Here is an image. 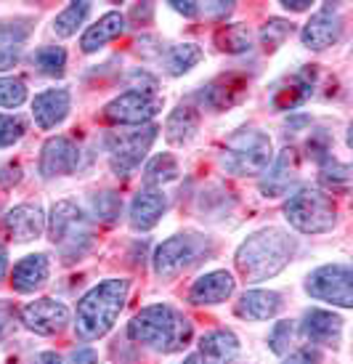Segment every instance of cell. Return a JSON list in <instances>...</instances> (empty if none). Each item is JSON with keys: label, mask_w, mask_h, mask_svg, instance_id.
Returning <instances> with one entry per match:
<instances>
[{"label": "cell", "mask_w": 353, "mask_h": 364, "mask_svg": "<svg viewBox=\"0 0 353 364\" xmlns=\"http://www.w3.org/2000/svg\"><path fill=\"white\" fill-rule=\"evenodd\" d=\"M48 277H50L48 255L35 253V255L21 258V261L13 266V272H11V284H13L16 293H35V290L45 287Z\"/></svg>", "instance_id": "20"}, {"label": "cell", "mask_w": 353, "mask_h": 364, "mask_svg": "<svg viewBox=\"0 0 353 364\" xmlns=\"http://www.w3.org/2000/svg\"><path fill=\"white\" fill-rule=\"evenodd\" d=\"M282 6L287 11H308L311 9V0H282Z\"/></svg>", "instance_id": "46"}, {"label": "cell", "mask_w": 353, "mask_h": 364, "mask_svg": "<svg viewBox=\"0 0 353 364\" xmlns=\"http://www.w3.org/2000/svg\"><path fill=\"white\" fill-rule=\"evenodd\" d=\"M298 173H300V154H298V149L287 146V149L276 154L273 165H268L263 171V197H282V194H287L293 189V183L298 181Z\"/></svg>", "instance_id": "13"}, {"label": "cell", "mask_w": 353, "mask_h": 364, "mask_svg": "<svg viewBox=\"0 0 353 364\" xmlns=\"http://www.w3.org/2000/svg\"><path fill=\"white\" fill-rule=\"evenodd\" d=\"M27 99V85L21 77H0V107L16 109Z\"/></svg>", "instance_id": "34"}, {"label": "cell", "mask_w": 353, "mask_h": 364, "mask_svg": "<svg viewBox=\"0 0 353 364\" xmlns=\"http://www.w3.org/2000/svg\"><path fill=\"white\" fill-rule=\"evenodd\" d=\"M120 210H122V203L114 192H101L93 197V218L96 221L112 223L120 215Z\"/></svg>", "instance_id": "36"}, {"label": "cell", "mask_w": 353, "mask_h": 364, "mask_svg": "<svg viewBox=\"0 0 353 364\" xmlns=\"http://www.w3.org/2000/svg\"><path fill=\"white\" fill-rule=\"evenodd\" d=\"M80 165V149L77 144L67 139V136H53L43 144L40 152V173L45 178H56V176H70L77 171Z\"/></svg>", "instance_id": "14"}, {"label": "cell", "mask_w": 353, "mask_h": 364, "mask_svg": "<svg viewBox=\"0 0 353 364\" xmlns=\"http://www.w3.org/2000/svg\"><path fill=\"white\" fill-rule=\"evenodd\" d=\"M207 364H210V362H207Z\"/></svg>", "instance_id": "50"}, {"label": "cell", "mask_w": 353, "mask_h": 364, "mask_svg": "<svg viewBox=\"0 0 353 364\" xmlns=\"http://www.w3.org/2000/svg\"><path fill=\"white\" fill-rule=\"evenodd\" d=\"M200 351L210 364H226L239 354V338L232 330H210L202 335Z\"/></svg>", "instance_id": "25"}, {"label": "cell", "mask_w": 353, "mask_h": 364, "mask_svg": "<svg viewBox=\"0 0 353 364\" xmlns=\"http://www.w3.org/2000/svg\"><path fill=\"white\" fill-rule=\"evenodd\" d=\"M178 160L173 157V154H157L154 160L146 165V171H143V183L151 186V189H157L162 183H170L178 178Z\"/></svg>", "instance_id": "28"}, {"label": "cell", "mask_w": 353, "mask_h": 364, "mask_svg": "<svg viewBox=\"0 0 353 364\" xmlns=\"http://www.w3.org/2000/svg\"><path fill=\"white\" fill-rule=\"evenodd\" d=\"M237 316L247 322H266L282 311V295L273 290H247L234 306Z\"/></svg>", "instance_id": "21"}, {"label": "cell", "mask_w": 353, "mask_h": 364, "mask_svg": "<svg viewBox=\"0 0 353 364\" xmlns=\"http://www.w3.org/2000/svg\"><path fill=\"white\" fill-rule=\"evenodd\" d=\"M183 364H197V356H189V359H186Z\"/></svg>", "instance_id": "49"}, {"label": "cell", "mask_w": 353, "mask_h": 364, "mask_svg": "<svg viewBox=\"0 0 353 364\" xmlns=\"http://www.w3.org/2000/svg\"><path fill=\"white\" fill-rule=\"evenodd\" d=\"M215 43H218L221 51L242 53V51H250L252 35L247 30V24H226V27H221V30L215 32Z\"/></svg>", "instance_id": "31"}, {"label": "cell", "mask_w": 353, "mask_h": 364, "mask_svg": "<svg viewBox=\"0 0 353 364\" xmlns=\"http://www.w3.org/2000/svg\"><path fill=\"white\" fill-rule=\"evenodd\" d=\"M271 136L261 128H242L223 146L221 165L232 176H261L271 162Z\"/></svg>", "instance_id": "6"}, {"label": "cell", "mask_w": 353, "mask_h": 364, "mask_svg": "<svg viewBox=\"0 0 353 364\" xmlns=\"http://www.w3.org/2000/svg\"><path fill=\"white\" fill-rule=\"evenodd\" d=\"M35 364H61V359L53 351H43L38 359H35Z\"/></svg>", "instance_id": "47"}, {"label": "cell", "mask_w": 353, "mask_h": 364, "mask_svg": "<svg viewBox=\"0 0 353 364\" xmlns=\"http://www.w3.org/2000/svg\"><path fill=\"white\" fill-rule=\"evenodd\" d=\"M72 109V96L67 88H48L32 99V117L40 131H50L67 120Z\"/></svg>", "instance_id": "15"}, {"label": "cell", "mask_w": 353, "mask_h": 364, "mask_svg": "<svg viewBox=\"0 0 353 364\" xmlns=\"http://www.w3.org/2000/svg\"><path fill=\"white\" fill-rule=\"evenodd\" d=\"M313 91V80H311V72H298L293 75L290 80H284L276 93H273V107H279V109H295V107H300Z\"/></svg>", "instance_id": "26"}, {"label": "cell", "mask_w": 353, "mask_h": 364, "mask_svg": "<svg viewBox=\"0 0 353 364\" xmlns=\"http://www.w3.org/2000/svg\"><path fill=\"white\" fill-rule=\"evenodd\" d=\"M162 109V96L149 88H133L120 93L104 107V117L114 125H146Z\"/></svg>", "instance_id": "10"}, {"label": "cell", "mask_w": 353, "mask_h": 364, "mask_svg": "<svg viewBox=\"0 0 353 364\" xmlns=\"http://www.w3.org/2000/svg\"><path fill=\"white\" fill-rule=\"evenodd\" d=\"M234 277L229 272H210L202 274L200 279H194L192 290H189V301L197 306H215L229 301L234 295Z\"/></svg>", "instance_id": "19"}, {"label": "cell", "mask_w": 353, "mask_h": 364, "mask_svg": "<svg viewBox=\"0 0 353 364\" xmlns=\"http://www.w3.org/2000/svg\"><path fill=\"white\" fill-rule=\"evenodd\" d=\"M200 128V112L192 104H178L175 109L168 114V122H165V139L173 144V146H183L194 139V133Z\"/></svg>", "instance_id": "24"}, {"label": "cell", "mask_w": 353, "mask_h": 364, "mask_svg": "<svg viewBox=\"0 0 353 364\" xmlns=\"http://www.w3.org/2000/svg\"><path fill=\"white\" fill-rule=\"evenodd\" d=\"M6 232L16 242H32L45 232V213L40 205H16L6 213Z\"/></svg>", "instance_id": "18"}, {"label": "cell", "mask_w": 353, "mask_h": 364, "mask_svg": "<svg viewBox=\"0 0 353 364\" xmlns=\"http://www.w3.org/2000/svg\"><path fill=\"white\" fill-rule=\"evenodd\" d=\"M295 322L290 319H284V322H276L273 324L271 335H268V348H271L273 354H287L290 351V346H293V338H295Z\"/></svg>", "instance_id": "38"}, {"label": "cell", "mask_w": 353, "mask_h": 364, "mask_svg": "<svg viewBox=\"0 0 353 364\" xmlns=\"http://www.w3.org/2000/svg\"><path fill=\"white\" fill-rule=\"evenodd\" d=\"M340 38H343V16H340V9L332 3H324L300 30L303 46L311 51H324V48L335 46Z\"/></svg>", "instance_id": "11"}, {"label": "cell", "mask_w": 353, "mask_h": 364, "mask_svg": "<svg viewBox=\"0 0 353 364\" xmlns=\"http://www.w3.org/2000/svg\"><path fill=\"white\" fill-rule=\"evenodd\" d=\"M32 64L48 77H61L64 67H67V51L61 46H40L32 53Z\"/></svg>", "instance_id": "30"}, {"label": "cell", "mask_w": 353, "mask_h": 364, "mask_svg": "<svg viewBox=\"0 0 353 364\" xmlns=\"http://www.w3.org/2000/svg\"><path fill=\"white\" fill-rule=\"evenodd\" d=\"M168 210V197L162 194V189H151V186H143L141 192L133 197L131 210H128V221L136 232H149L154 229L160 218Z\"/></svg>", "instance_id": "17"}, {"label": "cell", "mask_w": 353, "mask_h": 364, "mask_svg": "<svg viewBox=\"0 0 353 364\" xmlns=\"http://www.w3.org/2000/svg\"><path fill=\"white\" fill-rule=\"evenodd\" d=\"M212 253H215V245L210 237L194 232L175 234L154 250V272L162 279H173L181 272H189L197 263L210 261Z\"/></svg>", "instance_id": "7"}, {"label": "cell", "mask_w": 353, "mask_h": 364, "mask_svg": "<svg viewBox=\"0 0 353 364\" xmlns=\"http://www.w3.org/2000/svg\"><path fill=\"white\" fill-rule=\"evenodd\" d=\"M21 56V46H0V72L11 70Z\"/></svg>", "instance_id": "40"}, {"label": "cell", "mask_w": 353, "mask_h": 364, "mask_svg": "<svg viewBox=\"0 0 353 364\" xmlns=\"http://www.w3.org/2000/svg\"><path fill=\"white\" fill-rule=\"evenodd\" d=\"M293 21H284V19H268L261 27V43L266 51H276L290 35H293Z\"/></svg>", "instance_id": "33"}, {"label": "cell", "mask_w": 353, "mask_h": 364, "mask_svg": "<svg viewBox=\"0 0 353 364\" xmlns=\"http://www.w3.org/2000/svg\"><path fill=\"white\" fill-rule=\"evenodd\" d=\"M282 364H322V351L316 346H303L287 356Z\"/></svg>", "instance_id": "39"}, {"label": "cell", "mask_w": 353, "mask_h": 364, "mask_svg": "<svg viewBox=\"0 0 353 364\" xmlns=\"http://www.w3.org/2000/svg\"><path fill=\"white\" fill-rule=\"evenodd\" d=\"M70 309L61 301L53 298H40V301H32L21 309V322L27 330L38 335H56L61 333L67 324H70Z\"/></svg>", "instance_id": "12"}, {"label": "cell", "mask_w": 353, "mask_h": 364, "mask_svg": "<svg viewBox=\"0 0 353 364\" xmlns=\"http://www.w3.org/2000/svg\"><path fill=\"white\" fill-rule=\"evenodd\" d=\"M322 183L332 192H348L351 186V168L345 162H337L335 157H324L322 160Z\"/></svg>", "instance_id": "32"}, {"label": "cell", "mask_w": 353, "mask_h": 364, "mask_svg": "<svg viewBox=\"0 0 353 364\" xmlns=\"http://www.w3.org/2000/svg\"><path fill=\"white\" fill-rule=\"evenodd\" d=\"M287 223L303 234H324L337 226V205L327 192L303 186L284 203Z\"/></svg>", "instance_id": "5"}, {"label": "cell", "mask_w": 353, "mask_h": 364, "mask_svg": "<svg viewBox=\"0 0 353 364\" xmlns=\"http://www.w3.org/2000/svg\"><path fill=\"white\" fill-rule=\"evenodd\" d=\"M305 293L324 301V304L340 306V309H351L353 306V274L351 266L345 263H330L311 272L305 279Z\"/></svg>", "instance_id": "9"}, {"label": "cell", "mask_w": 353, "mask_h": 364, "mask_svg": "<svg viewBox=\"0 0 353 364\" xmlns=\"http://www.w3.org/2000/svg\"><path fill=\"white\" fill-rule=\"evenodd\" d=\"M151 14H154V6H151V3H143V6H133V11H131V16L136 21L151 19Z\"/></svg>", "instance_id": "44"}, {"label": "cell", "mask_w": 353, "mask_h": 364, "mask_svg": "<svg viewBox=\"0 0 353 364\" xmlns=\"http://www.w3.org/2000/svg\"><path fill=\"white\" fill-rule=\"evenodd\" d=\"M128 290H131L128 279H104L82 295L75 314V327L82 341H96L109 333L125 309Z\"/></svg>", "instance_id": "3"}, {"label": "cell", "mask_w": 353, "mask_h": 364, "mask_svg": "<svg viewBox=\"0 0 353 364\" xmlns=\"http://www.w3.org/2000/svg\"><path fill=\"white\" fill-rule=\"evenodd\" d=\"M300 333L313 346H340L343 316H337L332 311H324V309H311V311L303 314Z\"/></svg>", "instance_id": "16"}, {"label": "cell", "mask_w": 353, "mask_h": 364, "mask_svg": "<svg viewBox=\"0 0 353 364\" xmlns=\"http://www.w3.org/2000/svg\"><path fill=\"white\" fill-rule=\"evenodd\" d=\"M48 234L50 242L59 247L61 258L67 263L80 261L93 242L91 218L85 215L80 205H75L72 200H61L50 208Z\"/></svg>", "instance_id": "4"}, {"label": "cell", "mask_w": 353, "mask_h": 364, "mask_svg": "<svg viewBox=\"0 0 353 364\" xmlns=\"http://www.w3.org/2000/svg\"><path fill=\"white\" fill-rule=\"evenodd\" d=\"M67 364H99V354L93 351L91 346H82V348H75V351H72Z\"/></svg>", "instance_id": "41"}, {"label": "cell", "mask_w": 353, "mask_h": 364, "mask_svg": "<svg viewBox=\"0 0 353 364\" xmlns=\"http://www.w3.org/2000/svg\"><path fill=\"white\" fill-rule=\"evenodd\" d=\"M170 9L183 14V16H197V14H200V6H197V3H181V0H173Z\"/></svg>", "instance_id": "43"}, {"label": "cell", "mask_w": 353, "mask_h": 364, "mask_svg": "<svg viewBox=\"0 0 353 364\" xmlns=\"http://www.w3.org/2000/svg\"><path fill=\"white\" fill-rule=\"evenodd\" d=\"M157 125H136L131 131H112L107 136V152H109V168L114 176H131L141 160L149 154L151 144L157 139Z\"/></svg>", "instance_id": "8"}, {"label": "cell", "mask_w": 353, "mask_h": 364, "mask_svg": "<svg viewBox=\"0 0 353 364\" xmlns=\"http://www.w3.org/2000/svg\"><path fill=\"white\" fill-rule=\"evenodd\" d=\"M247 93V77L237 75V72H229V75H221L202 91V99L207 107L212 109H229L234 104H239Z\"/></svg>", "instance_id": "22"}, {"label": "cell", "mask_w": 353, "mask_h": 364, "mask_svg": "<svg viewBox=\"0 0 353 364\" xmlns=\"http://www.w3.org/2000/svg\"><path fill=\"white\" fill-rule=\"evenodd\" d=\"M6 272H9V253H6V247L0 245V279L6 277Z\"/></svg>", "instance_id": "48"}, {"label": "cell", "mask_w": 353, "mask_h": 364, "mask_svg": "<svg viewBox=\"0 0 353 364\" xmlns=\"http://www.w3.org/2000/svg\"><path fill=\"white\" fill-rule=\"evenodd\" d=\"M122 30H125V14L109 11V14H104L96 24H91V27L85 30V35H82V41H80V48L85 53H96L109 41L120 38Z\"/></svg>", "instance_id": "23"}, {"label": "cell", "mask_w": 353, "mask_h": 364, "mask_svg": "<svg viewBox=\"0 0 353 364\" xmlns=\"http://www.w3.org/2000/svg\"><path fill=\"white\" fill-rule=\"evenodd\" d=\"M30 19H6L0 21V46H21L30 38Z\"/></svg>", "instance_id": "35"}, {"label": "cell", "mask_w": 353, "mask_h": 364, "mask_svg": "<svg viewBox=\"0 0 353 364\" xmlns=\"http://www.w3.org/2000/svg\"><path fill=\"white\" fill-rule=\"evenodd\" d=\"M234 6L232 3H215V6H205V14H215V16H226V14H232Z\"/></svg>", "instance_id": "45"}, {"label": "cell", "mask_w": 353, "mask_h": 364, "mask_svg": "<svg viewBox=\"0 0 353 364\" xmlns=\"http://www.w3.org/2000/svg\"><path fill=\"white\" fill-rule=\"evenodd\" d=\"M128 338L160 354H175L192 343L194 327L173 306L154 304L133 316V322L128 324Z\"/></svg>", "instance_id": "2"}, {"label": "cell", "mask_w": 353, "mask_h": 364, "mask_svg": "<svg viewBox=\"0 0 353 364\" xmlns=\"http://www.w3.org/2000/svg\"><path fill=\"white\" fill-rule=\"evenodd\" d=\"M11 322H13V306L9 301H0V335L9 330Z\"/></svg>", "instance_id": "42"}, {"label": "cell", "mask_w": 353, "mask_h": 364, "mask_svg": "<svg viewBox=\"0 0 353 364\" xmlns=\"http://www.w3.org/2000/svg\"><path fill=\"white\" fill-rule=\"evenodd\" d=\"M295 237L279 229V226H268L261 232L250 234L239 250H237V269L247 282H263L271 279L282 272L295 255Z\"/></svg>", "instance_id": "1"}, {"label": "cell", "mask_w": 353, "mask_h": 364, "mask_svg": "<svg viewBox=\"0 0 353 364\" xmlns=\"http://www.w3.org/2000/svg\"><path fill=\"white\" fill-rule=\"evenodd\" d=\"M202 61V48L194 43H175L162 53V67L170 77H181Z\"/></svg>", "instance_id": "27"}, {"label": "cell", "mask_w": 353, "mask_h": 364, "mask_svg": "<svg viewBox=\"0 0 353 364\" xmlns=\"http://www.w3.org/2000/svg\"><path fill=\"white\" fill-rule=\"evenodd\" d=\"M27 133V120L19 114H0V149L16 144Z\"/></svg>", "instance_id": "37"}, {"label": "cell", "mask_w": 353, "mask_h": 364, "mask_svg": "<svg viewBox=\"0 0 353 364\" xmlns=\"http://www.w3.org/2000/svg\"><path fill=\"white\" fill-rule=\"evenodd\" d=\"M88 16H91V3H70V6L53 19V32H56L59 38H72V35L85 24Z\"/></svg>", "instance_id": "29"}]
</instances>
